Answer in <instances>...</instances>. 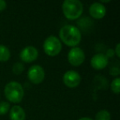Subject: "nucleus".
Here are the masks:
<instances>
[{
  "mask_svg": "<svg viewBox=\"0 0 120 120\" xmlns=\"http://www.w3.org/2000/svg\"><path fill=\"white\" fill-rule=\"evenodd\" d=\"M59 40L69 47H76L82 40V33L77 26L65 25L59 30Z\"/></svg>",
  "mask_w": 120,
  "mask_h": 120,
  "instance_id": "f257e3e1",
  "label": "nucleus"
},
{
  "mask_svg": "<svg viewBox=\"0 0 120 120\" xmlns=\"http://www.w3.org/2000/svg\"><path fill=\"white\" fill-rule=\"evenodd\" d=\"M64 15L68 20H77L83 12V4L79 0H65L63 3Z\"/></svg>",
  "mask_w": 120,
  "mask_h": 120,
  "instance_id": "f03ea898",
  "label": "nucleus"
},
{
  "mask_svg": "<svg viewBox=\"0 0 120 120\" xmlns=\"http://www.w3.org/2000/svg\"><path fill=\"white\" fill-rule=\"evenodd\" d=\"M4 95L9 102L18 104L24 97V89L17 82H10L4 87Z\"/></svg>",
  "mask_w": 120,
  "mask_h": 120,
  "instance_id": "7ed1b4c3",
  "label": "nucleus"
},
{
  "mask_svg": "<svg viewBox=\"0 0 120 120\" xmlns=\"http://www.w3.org/2000/svg\"><path fill=\"white\" fill-rule=\"evenodd\" d=\"M45 53L50 57L57 56L62 50V43L58 37L50 35L45 39L43 45Z\"/></svg>",
  "mask_w": 120,
  "mask_h": 120,
  "instance_id": "20e7f679",
  "label": "nucleus"
},
{
  "mask_svg": "<svg viewBox=\"0 0 120 120\" xmlns=\"http://www.w3.org/2000/svg\"><path fill=\"white\" fill-rule=\"evenodd\" d=\"M86 55L84 51L79 47H73L68 53V60L69 64L74 67H79L84 63Z\"/></svg>",
  "mask_w": 120,
  "mask_h": 120,
  "instance_id": "39448f33",
  "label": "nucleus"
},
{
  "mask_svg": "<svg viewBox=\"0 0 120 120\" xmlns=\"http://www.w3.org/2000/svg\"><path fill=\"white\" fill-rule=\"evenodd\" d=\"M45 77V70L40 65H32L27 72V77L31 83L35 85L41 83Z\"/></svg>",
  "mask_w": 120,
  "mask_h": 120,
  "instance_id": "423d86ee",
  "label": "nucleus"
},
{
  "mask_svg": "<svg viewBox=\"0 0 120 120\" xmlns=\"http://www.w3.org/2000/svg\"><path fill=\"white\" fill-rule=\"evenodd\" d=\"M63 81L65 86H67L69 88H75L78 86L81 83L82 77L81 75L77 72L74 70H69L64 73Z\"/></svg>",
  "mask_w": 120,
  "mask_h": 120,
  "instance_id": "0eeeda50",
  "label": "nucleus"
},
{
  "mask_svg": "<svg viewBox=\"0 0 120 120\" xmlns=\"http://www.w3.org/2000/svg\"><path fill=\"white\" fill-rule=\"evenodd\" d=\"M39 56V52L34 46H26L20 52V58L22 62L32 63L37 59Z\"/></svg>",
  "mask_w": 120,
  "mask_h": 120,
  "instance_id": "6e6552de",
  "label": "nucleus"
},
{
  "mask_svg": "<svg viewBox=\"0 0 120 120\" xmlns=\"http://www.w3.org/2000/svg\"><path fill=\"white\" fill-rule=\"evenodd\" d=\"M109 64V59L104 53H96L90 59V65L95 70L105 68Z\"/></svg>",
  "mask_w": 120,
  "mask_h": 120,
  "instance_id": "1a4fd4ad",
  "label": "nucleus"
},
{
  "mask_svg": "<svg viewBox=\"0 0 120 120\" xmlns=\"http://www.w3.org/2000/svg\"><path fill=\"white\" fill-rule=\"evenodd\" d=\"M89 13L94 19H102L106 14V8L101 3H94L89 8Z\"/></svg>",
  "mask_w": 120,
  "mask_h": 120,
  "instance_id": "9d476101",
  "label": "nucleus"
},
{
  "mask_svg": "<svg viewBox=\"0 0 120 120\" xmlns=\"http://www.w3.org/2000/svg\"><path fill=\"white\" fill-rule=\"evenodd\" d=\"M9 118L11 120H25L26 112L19 105H14L9 110Z\"/></svg>",
  "mask_w": 120,
  "mask_h": 120,
  "instance_id": "9b49d317",
  "label": "nucleus"
},
{
  "mask_svg": "<svg viewBox=\"0 0 120 120\" xmlns=\"http://www.w3.org/2000/svg\"><path fill=\"white\" fill-rule=\"evenodd\" d=\"M11 57L10 50L7 46L0 45V62H7Z\"/></svg>",
  "mask_w": 120,
  "mask_h": 120,
  "instance_id": "f8f14e48",
  "label": "nucleus"
},
{
  "mask_svg": "<svg viewBox=\"0 0 120 120\" xmlns=\"http://www.w3.org/2000/svg\"><path fill=\"white\" fill-rule=\"evenodd\" d=\"M110 119H111V115H110L109 112L106 109L100 110L95 114V120H110Z\"/></svg>",
  "mask_w": 120,
  "mask_h": 120,
  "instance_id": "ddd939ff",
  "label": "nucleus"
},
{
  "mask_svg": "<svg viewBox=\"0 0 120 120\" xmlns=\"http://www.w3.org/2000/svg\"><path fill=\"white\" fill-rule=\"evenodd\" d=\"M110 88L111 90L116 95L119 94V89H120V78L119 77H116L112 81L111 84H110Z\"/></svg>",
  "mask_w": 120,
  "mask_h": 120,
  "instance_id": "4468645a",
  "label": "nucleus"
},
{
  "mask_svg": "<svg viewBox=\"0 0 120 120\" xmlns=\"http://www.w3.org/2000/svg\"><path fill=\"white\" fill-rule=\"evenodd\" d=\"M25 70V67H24V64H22L20 62L15 63L12 66V72H13L14 74L16 75H20Z\"/></svg>",
  "mask_w": 120,
  "mask_h": 120,
  "instance_id": "2eb2a0df",
  "label": "nucleus"
},
{
  "mask_svg": "<svg viewBox=\"0 0 120 120\" xmlns=\"http://www.w3.org/2000/svg\"><path fill=\"white\" fill-rule=\"evenodd\" d=\"M10 110V105L8 102H0V115H4Z\"/></svg>",
  "mask_w": 120,
  "mask_h": 120,
  "instance_id": "dca6fc26",
  "label": "nucleus"
},
{
  "mask_svg": "<svg viewBox=\"0 0 120 120\" xmlns=\"http://www.w3.org/2000/svg\"><path fill=\"white\" fill-rule=\"evenodd\" d=\"M109 73L110 75L113 76V77H117L120 74V70L118 67H112L109 69Z\"/></svg>",
  "mask_w": 120,
  "mask_h": 120,
  "instance_id": "f3484780",
  "label": "nucleus"
},
{
  "mask_svg": "<svg viewBox=\"0 0 120 120\" xmlns=\"http://www.w3.org/2000/svg\"><path fill=\"white\" fill-rule=\"evenodd\" d=\"M105 56L107 57V58H113V56L115 55V53H114V49H109L108 50L106 51V53H105Z\"/></svg>",
  "mask_w": 120,
  "mask_h": 120,
  "instance_id": "a211bd4d",
  "label": "nucleus"
},
{
  "mask_svg": "<svg viewBox=\"0 0 120 120\" xmlns=\"http://www.w3.org/2000/svg\"><path fill=\"white\" fill-rule=\"evenodd\" d=\"M7 8V3L4 0H0V12L4 11Z\"/></svg>",
  "mask_w": 120,
  "mask_h": 120,
  "instance_id": "6ab92c4d",
  "label": "nucleus"
},
{
  "mask_svg": "<svg viewBox=\"0 0 120 120\" xmlns=\"http://www.w3.org/2000/svg\"><path fill=\"white\" fill-rule=\"evenodd\" d=\"M119 48H120V44L118 43V44H117V45H116V47H115V49H114V53H115V54L117 55V57H118V58H120Z\"/></svg>",
  "mask_w": 120,
  "mask_h": 120,
  "instance_id": "aec40b11",
  "label": "nucleus"
},
{
  "mask_svg": "<svg viewBox=\"0 0 120 120\" xmlns=\"http://www.w3.org/2000/svg\"><path fill=\"white\" fill-rule=\"evenodd\" d=\"M78 120H93L91 118H89V117H83V118H79Z\"/></svg>",
  "mask_w": 120,
  "mask_h": 120,
  "instance_id": "412c9836",
  "label": "nucleus"
}]
</instances>
